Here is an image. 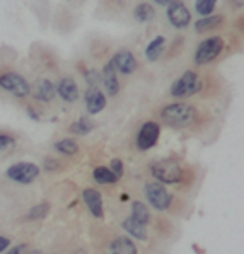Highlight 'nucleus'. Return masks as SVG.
I'll list each match as a JSON object with an SVG mask.
<instances>
[{
    "mask_svg": "<svg viewBox=\"0 0 244 254\" xmlns=\"http://www.w3.org/2000/svg\"><path fill=\"white\" fill-rule=\"evenodd\" d=\"M82 198H84L85 205H87V208L90 210V213H92L94 217H96V218H103L104 217L103 196H101L99 191L94 190V188H87V190H84V193H82Z\"/></svg>",
    "mask_w": 244,
    "mask_h": 254,
    "instance_id": "ddd939ff",
    "label": "nucleus"
},
{
    "mask_svg": "<svg viewBox=\"0 0 244 254\" xmlns=\"http://www.w3.org/2000/svg\"><path fill=\"white\" fill-rule=\"evenodd\" d=\"M99 77H101V82H103L108 96H116V94L120 92V82H118L116 70L111 65V62H108V64L104 65L103 70L99 72Z\"/></svg>",
    "mask_w": 244,
    "mask_h": 254,
    "instance_id": "9b49d317",
    "label": "nucleus"
},
{
    "mask_svg": "<svg viewBox=\"0 0 244 254\" xmlns=\"http://www.w3.org/2000/svg\"><path fill=\"white\" fill-rule=\"evenodd\" d=\"M121 227L127 230V232H128L132 237H135V239H139V241H147V227H145V225H142L140 222L133 220L132 217L125 218L123 224H121Z\"/></svg>",
    "mask_w": 244,
    "mask_h": 254,
    "instance_id": "f3484780",
    "label": "nucleus"
},
{
    "mask_svg": "<svg viewBox=\"0 0 244 254\" xmlns=\"http://www.w3.org/2000/svg\"><path fill=\"white\" fill-rule=\"evenodd\" d=\"M167 19L176 29H184L191 22V14L183 2L174 0V2H169L167 5Z\"/></svg>",
    "mask_w": 244,
    "mask_h": 254,
    "instance_id": "1a4fd4ad",
    "label": "nucleus"
},
{
    "mask_svg": "<svg viewBox=\"0 0 244 254\" xmlns=\"http://www.w3.org/2000/svg\"><path fill=\"white\" fill-rule=\"evenodd\" d=\"M109 62H111V65L115 67L116 72L123 73V75H132L137 70V67H139L135 55L130 52V50H120V52H116Z\"/></svg>",
    "mask_w": 244,
    "mask_h": 254,
    "instance_id": "9d476101",
    "label": "nucleus"
},
{
    "mask_svg": "<svg viewBox=\"0 0 244 254\" xmlns=\"http://www.w3.org/2000/svg\"><path fill=\"white\" fill-rule=\"evenodd\" d=\"M224 22V15H208V17H202L196 21L195 24V31L196 33H205V31L215 29L217 26H220Z\"/></svg>",
    "mask_w": 244,
    "mask_h": 254,
    "instance_id": "aec40b11",
    "label": "nucleus"
},
{
    "mask_svg": "<svg viewBox=\"0 0 244 254\" xmlns=\"http://www.w3.org/2000/svg\"><path fill=\"white\" fill-rule=\"evenodd\" d=\"M92 178L96 183H99V185H115V183L118 181V179L115 178V174L111 173V171L108 169V167H96L92 173Z\"/></svg>",
    "mask_w": 244,
    "mask_h": 254,
    "instance_id": "5701e85b",
    "label": "nucleus"
},
{
    "mask_svg": "<svg viewBox=\"0 0 244 254\" xmlns=\"http://www.w3.org/2000/svg\"><path fill=\"white\" fill-rule=\"evenodd\" d=\"M196 118V111L191 104L188 103H174L167 104L161 109V120L169 127L184 128Z\"/></svg>",
    "mask_w": 244,
    "mask_h": 254,
    "instance_id": "f257e3e1",
    "label": "nucleus"
},
{
    "mask_svg": "<svg viewBox=\"0 0 244 254\" xmlns=\"http://www.w3.org/2000/svg\"><path fill=\"white\" fill-rule=\"evenodd\" d=\"M215 5H217V2H215V0H196L195 9H196V12H198L200 15L208 17V15L214 12Z\"/></svg>",
    "mask_w": 244,
    "mask_h": 254,
    "instance_id": "393cba45",
    "label": "nucleus"
},
{
    "mask_svg": "<svg viewBox=\"0 0 244 254\" xmlns=\"http://www.w3.org/2000/svg\"><path fill=\"white\" fill-rule=\"evenodd\" d=\"M130 217L147 227L149 222H151V212H149V206L140 200L133 201L132 203V215H130Z\"/></svg>",
    "mask_w": 244,
    "mask_h": 254,
    "instance_id": "a211bd4d",
    "label": "nucleus"
},
{
    "mask_svg": "<svg viewBox=\"0 0 244 254\" xmlns=\"http://www.w3.org/2000/svg\"><path fill=\"white\" fill-rule=\"evenodd\" d=\"M161 135V127L156 123V121H145L142 125L139 135H137V147L140 150H149L157 143Z\"/></svg>",
    "mask_w": 244,
    "mask_h": 254,
    "instance_id": "6e6552de",
    "label": "nucleus"
},
{
    "mask_svg": "<svg viewBox=\"0 0 244 254\" xmlns=\"http://www.w3.org/2000/svg\"><path fill=\"white\" fill-rule=\"evenodd\" d=\"M45 167L48 171H55V169H58V164L55 162V161H52V159H46V161H45Z\"/></svg>",
    "mask_w": 244,
    "mask_h": 254,
    "instance_id": "7c9ffc66",
    "label": "nucleus"
},
{
    "mask_svg": "<svg viewBox=\"0 0 244 254\" xmlns=\"http://www.w3.org/2000/svg\"><path fill=\"white\" fill-rule=\"evenodd\" d=\"M48 210H50L48 203H39V205L33 206V208L29 210V213H27V218H31V220H36V218H43V217H46Z\"/></svg>",
    "mask_w": 244,
    "mask_h": 254,
    "instance_id": "a878e982",
    "label": "nucleus"
},
{
    "mask_svg": "<svg viewBox=\"0 0 244 254\" xmlns=\"http://www.w3.org/2000/svg\"><path fill=\"white\" fill-rule=\"evenodd\" d=\"M0 89L5 92H10L15 97H26L31 94L29 82L15 72H7L0 75Z\"/></svg>",
    "mask_w": 244,
    "mask_h": 254,
    "instance_id": "39448f33",
    "label": "nucleus"
},
{
    "mask_svg": "<svg viewBox=\"0 0 244 254\" xmlns=\"http://www.w3.org/2000/svg\"><path fill=\"white\" fill-rule=\"evenodd\" d=\"M26 246H15V248H12V249H9L5 254H21L22 253V249H24Z\"/></svg>",
    "mask_w": 244,
    "mask_h": 254,
    "instance_id": "2f4dec72",
    "label": "nucleus"
},
{
    "mask_svg": "<svg viewBox=\"0 0 244 254\" xmlns=\"http://www.w3.org/2000/svg\"><path fill=\"white\" fill-rule=\"evenodd\" d=\"M74 254H89L87 251H85V249H79V251H76Z\"/></svg>",
    "mask_w": 244,
    "mask_h": 254,
    "instance_id": "f704fd0d",
    "label": "nucleus"
},
{
    "mask_svg": "<svg viewBox=\"0 0 244 254\" xmlns=\"http://www.w3.org/2000/svg\"><path fill=\"white\" fill-rule=\"evenodd\" d=\"M109 171H111L113 174H115L116 179H120L121 176H123V162L120 161V159H113L111 162H109Z\"/></svg>",
    "mask_w": 244,
    "mask_h": 254,
    "instance_id": "bb28decb",
    "label": "nucleus"
},
{
    "mask_svg": "<svg viewBox=\"0 0 244 254\" xmlns=\"http://www.w3.org/2000/svg\"><path fill=\"white\" fill-rule=\"evenodd\" d=\"M85 80H87V84L90 85V87H96V85L101 82L99 72H96V70H90L89 73H85Z\"/></svg>",
    "mask_w": 244,
    "mask_h": 254,
    "instance_id": "cd10ccee",
    "label": "nucleus"
},
{
    "mask_svg": "<svg viewBox=\"0 0 244 254\" xmlns=\"http://www.w3.org/2000/svg\"><path fill=\"white\" fill-rule=\"evenodd\" d=\"M27 113H29V116H31V118L39 120V118H38V115H36V113H34V109H33V108H27Z\"/></svg>",
    "mask_w": 244,
    "mask_h": 254,
    "instance_id": "473e14b6",
    "label": "nucleus"
},
{
    "mask_svg": "<svg viewBox=\"0 0 244 254\" xmlns=\"http://www.w3.org/2000/svg\"><path fill=\"white\" fill-rule=\"evenodd\" d=\"M164 45H166V38L156 36L154 40L149 43L147 48H145V57H147V60H151V62L159 60V57L164 52Z\"/></svg>",
    "mask_w": 244,
    "mask_h": 254,
    "instance_id": "6ab92c4d",
    "label": "nucleus"
},
{
    "mask_svg": "<svg viewBox=\"0 0 244 254\" xmlns=\"http://www.w3.org/2000/svg\"><path fill=\"white\" fill-rule=\"evenodd\" d=\"M145 196H147L149 203H151L156 210H161V212L167 210L172 203V196L167 193L166 188L157 181H151L145 185Z\"/></svg>",
    "mask_w": 244,
    "mask_h": 254,
    "instance_id": "423d86ee",
    "label": "nucleus"
},
{
    "mask_svg": "<svg viewBox=\"0 0 244 254\" xmlns=\"http://www.w3.org/2000/svg\"><path fill=\"white\" fill-rule=\"evenodd\" d=\"M157 5H169V2H167V0H157Z\"/></svg>",
    "mask_w": 244,
    "mask_h": 254,
    "instance_id": "72a5a7b5",
    "label": "nucleus"
},
{
    "mask_svg": "<svg viewBox=\"0 0 244 254\" xmlns=\"http://www.w3.org/2000/svg\"><path fill=\"white\" fill-rule=\"evenodd\" d=\"M39 176V167L33 162H17L7 169V178L19 185H31Z\"/></svg>",
    "mask_w": 244,
    "mask_h": 254,
    "instance_id": "0eeeda50",
    "label": "nucleus"
},
{
    "mask_svg": "<svg viewBox=\"0 0 244 254\" xmlns=\"http://www.w3.org/2000/svg\"><path fill=\"white\" fill-rule=\"evenodd\" d=\"M133 17L139 22H151L156 17V9L149 2H142L133 10Z\"/></svg>",
    "mask_w": 244,
    "mask_h": 254,
    "instance_id": "412c9836",
    "label": "nucleus"
},
{
    "mask_svg": "<svg viewBox=\"0 0 244 254\" xmlns=\"http://www.w3.org/2000/svg\"><path fill=\"white\" fill-rule=\"evenodd\" d=\"M85 108L89 115H97L106 108V96L97 87H89L85 92Z\"/></svg>",
    "mask_w": 244,
    "mask_h": 254,
    "instance_id": "2eb2a0df",
    "label": "nucleus"
},
{
    "mask_svg": "<svg viewBox=\"0 0 244 254\" xmlns=\"http://www.w3.org/2000/svg\"><path fill=\"white\" fill-rule=\"evenodd\" d=\"M151 174L161 185H176L183 179V167L172 159H161L151 164Z\"/></svg>",
    "mask_w": 244,
    "mask_h": 254,
    "instance_id": "f03ea898",
    "label": "nucleus"
},
{
    "mask_svg": "<svg viewBox=\"0 0 244 254\" xmlns=\"http://www.w3.org/2000/svg\"><path fill=\"white\" fill-rule=\"evenodd\" d=\"M202 87H203V84L198 73L193 72V70H186L179 79H176L172 82L171 96L178 97V99H184V97H190L193 94H196Z\"/></svg>",
    "mask_w": 244,
    "mask_h": 254,
    "instance_id": "7ed1b4c3",
    "label": "nucleus"
},
{
    "mask_svg": "<svg viewBox=\"0 0 244 254\" xmlns=\"http://www.w3.org/2000/svg\"><path fill=\"white\" fill-rule=\"evenodd\" d=\"M137 246L130 237H116L109 246V253L111 254H137Z\"/></svg>",
    "mask_w": 244,
    "mask_h": 254,
    "instance_id": "dca6fc26",
    "label": "nucleus"
},
{
    "mask_svg": "<svg viewBox=\"0 0 244 254\" xmlns=\"http://www.w3.org/2000/svg\"><path fill=\"white\" fill-rule=\"evenodd\" d=\"M224 50V40L220 36H210L203 40L198 45L195 52V64L196 65H207L214 62L215 58L222 53Z\"/></svg>",
    "mask_w": 244,
    "mask_h": 254,
    "instance_id": "20e7f679",
    "label": "nucleus"
},
{
    "mask_svg": "<svg viewBox=\"0 0 244 254\" xmlns=\"http://www.w3.org/2000/svg\"><path fill=\"white\" fill-rule=\"evenodd\" d=\"M55 148H57V150L60 152V154H64V155H74V154H77L79 145H77L76 140L64 138V140H58V142L55 143Z\"/></svg>",
    "mask_w": 244,
    "mask_h": 254,
    "instance_id": "b1692460",
    "label": "nucleus"
},
{
    "mask_svg": "<svg viewBox=\"0 0 244 254\" xmlns=\"http://www.w3.org/2000/svg\"><path fill=\"white\" fill-rule=\"evenodd\" d=\"M14 138L9 135H0V150H7V148L14 147Z\"/></svg>",
    "mask_w": 244,
    "mask_h": 254,
    "instance_id": "c85d7f7f",
    "label": "nucleus"
},
{
    "mask_svg": "<svg viewBox=\"0 0 244 254\" xmlns=\"http://www.w3.org/2000/svg\"><path fill=\"white\" fill-rule=\"evenodd\" d=\"M55 89H57L58 96L64 101H67V103H76L79 99V87L72 77H64V79H60L58 84L55 85Z\"/></svg>",
    "mask_w": 244,
    "mask_h": 254,
    "instance_id": "4468645a",
    "label": "nucleus"
},
{
    "mask_svg": "<svg viewBox=\"0 0 244 254\" xmlns=\"http://www.w3.org/2000/svg\"><path fill=\"white\" fill-rule=\"evenodd\" d=\"M57 96V89H55V84L48 79H38L36 84L33 85V97L36 101H41V103H50L53 101V97Z\"/></svg>",
    "mask_w": 244,
    "mask_h": 254,
    "instance_id": "f8f14e48",
    "label": "nucleus"
},
{
    "mask_svg": "<svg viewBox=\"0 0 244 254\" xmlns=\"http://www.w3.org/2000/svg\"><path fill=\"white\" fill-rule=\"evenodd\" d=\"M94 128H96V121L90 118V116H84V118H81L79 121H76V123L70 125L69 130L76 135H87Z\"/></svg>",
    "mask_w": 244,
    "mask_h": 254,
    "instance_id": "4be33fe9",
    "label": "nucleus"
},
{
    "mask_svg": "<svg viewBox=\"0 0 244 254\" xmlns=\"http://www.w3.org/2000/svg\"><path fill=\"white\" fill-rule=\"evenodd\" d=\"M9 246H10V239H9V237L0 236V253L5 251V249L9 248Z\"/></svg>",
    "mask_w": 244,
    "mask_h": 254,
    "instance_id": "c756f323",
    "label": "nucleus"
}]
</instances>
